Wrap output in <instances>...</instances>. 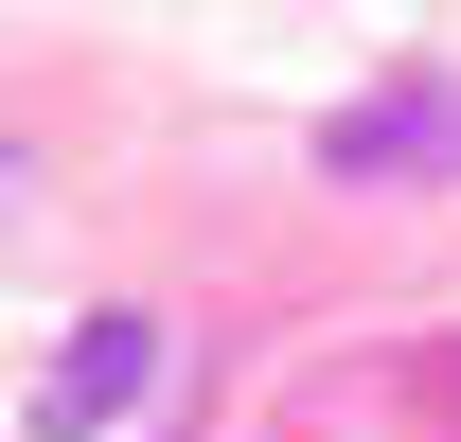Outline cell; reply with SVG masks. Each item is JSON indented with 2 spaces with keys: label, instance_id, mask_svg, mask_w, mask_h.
<instances>
[{
  "label": "cell",
  "instance_id": "cell-1",
  "mask_svg": "<svg viewBox=\"0 0 461 442\" xmlns=\"http://www.w3.org/2000/svg\"><path fill=\"white\" fill-rule=\"evenodd\" d=\"M160 372H177V336L124 301V319H89V336L54 354V389H36V425H18V442H124L142 407H160Z\"/></svg>",
  "mask_w": 461,
  "mask_h": 442
},
{
  "label": "cell",
  "instance_id": "cell-2",
  "mask_svg": "<svg viewBox=\"0 0 461 442\" xmlns=\"http://www.w3.org/2000/svg\"><path fill=\"white\" fill-rule=\"evenodd\" d=\"M320 177H461V71H391L373 107H338Z\"/></svg>",
  "mask_w": 461,
  "mask_h": 442
},
{
  "label": "cell",
  "instance_id": "cell-3",
  "mask_svg": "<svg viewBox=\"0 0 461 442\" xmlns=\"http://www.w3.org/2000/svg\"><path fill=\"white\" fill-rule=\"evenodd\" d=\"M0 213H18V160H0Z\"/></svg>",
  "mask_w": 461,
  "mask_h": 442
}]
</instances>
